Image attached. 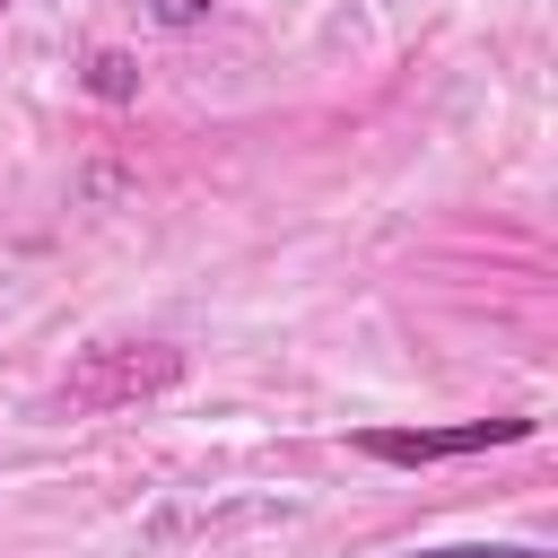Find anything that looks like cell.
<instances>
[{
	"label": "cell",
	"mask_w": 558,
	"mask_h": 558,
	"mask_svg": "<svg viewBox=\"0 0 558 558\" xmlns=\"http://www.w3.org/2000/svg\"><path fill=\"white\" fill-rule=\"evenodd\" d=\"M209 9H218V0H148V17H157V26H201Z\"/></svg>",
	"instance_id": "5"
},
{
	"label": "cell",
	"mask_w": 558,
	"mask_h": 558,
	"mask_svg": "<svg viewBox=\"0 0 558 558\" xmlns=\"http://www.w3.org/2000/svg\"><path fill=\"white\" fill-rule=\"evenodd\" d=\"M401 558H558L549 541H436V549H401Z\"/></svg>",
	"instance_id": "3"
},
{
	"label": "cell",
	"mask_w": 558,
	"mask_h": 558,
	"mask_svg": "<svg viewBox=\"0 0 558 558\" xmlns=\"http://www.w3.org/2000/svg\"><path fill=\"white\" fill-rule=\"evenodd\" d=\"M87 87H96L105 105H122V96L140 87V70H131V52H96V61H87Z\"/></svg>",
	"instance_id": "4"
},
{
	"label": "cell",
	"mask_w": 558,
	"mask_h": 558,
	"mask_svg": "<svg viewBox=\"0 0 558 558\" xmlns=\"http://www.w3.org/2000/svg\"><path fill=\"white\" fill-rule=\"evenodd\" d=\"M174 375H183V357H174V349H148L140 366H122L113 349H96V366H78V375L61 384V401H78V410H113V401L157 392V384H174Z\"/></svg>",
	"instance_id": "2"
},
{
	"label": "cell",
	"mask_w": 558,
	"mask_h": 558,
	"mask_svg": "<svg viewBox=\"0 0 558 558\" xmlns=\"http://www.w3.org/2000/svg\"><path fill=\"white\" fill-rule=\"evenodd\" d=\"M541 418L523 410H497V418H453V427H357V453L366 462H392V471H418V462H462V453H488V445H523Z\"/></svg>",
	"instance_id": "1"
}]
</instances>
